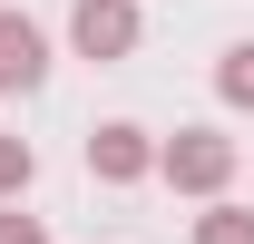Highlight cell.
<instances>
[{
  "instance_id": "obj_1",
  "label": "cell",
  "mask_w": 254,
  "mask_h": 244,
  "mask_svg": "<svg viewBox=\"0 0 254 244\" xmlns=\"http://www.w3.org/2000/svg\"><path fill=\"white\" fill-rule=\"evenodd\" d=\"M157 176L176 185V195H205V205H215L225 176H235V137H225V127H176V137H157Z\"/></svg>"
},
{
  "instance_id": "obj_2",
  "label": "cell",
  "mask_w": 254,
  "mask_h": 244,
  "mask_svg": "<svg viewBox=\"0 0 254 244\" xmlns=\"http://www.w3.org/2000/svg\"><path fill=\"white\" fill-rule=\"evenodd\" d=\"M137 39H147V20H137V0H78V10H68V49H78V59H127V49H137Z\"/></svg>"
},
{
  "instance_id": "obj_3",
  "label": "cell",
  "mask_w": 254,
  "mask_h": 244,
  "mask_svg": "<svg viewBox=\"0 0 254 244\" xmlns=\"http://www.w3.org/2000/svg\"><path fill=\"white\" fill-rule=\"evenodd\" d=\"M88 176H98V185H147V176H157V137H147L137 118L88 127Z\"/></svg>"
},
{
  "instance_id": "obj_4",
  "label": "cell",
  "mask_w": 254,
  "mask_h": 244,
  "mask_svg": "<svg viewBox=\"0 0 254 244\" xmlns=\"http://www.w3.org/2000/svg\"><path fill=\"white\" fill-rule=\"evenodd\" d=\"M49 78V39H39L30 10H0V98H30Z\"/></svg>"
},
{
  "instance_id": "obj_5",
  "label": "cell",
  "mask_w": 254,
  "mask_h": 244,
  "mask_svg": "<svg viewBox=\"0 0 254 244\" xmlns=\"http://www.w3.org/2000/svg\"><path fill=\"white\" fill-rule=\"evenodd\" d=\"M215 98H225V108H254V39L215 59Z\"/></svg>"
},
{
  "instance_id": "obj_6",
  "label": "cell",
  "mask_w": 254,
  "mask_h": 244,
  "mask_svg": "<svg viewBox=\"0 0 254 244\" xmlns=\"http://www.w3.org/2000/svg\"><path fill=\"white\" fill-rule=\"evenodd\" d=\"M195 244H254V215L245 205H205L195 215Z\"/></svg>"
},
{
  "instance_id": "obj_7",
  "label": "cell",
  "mask_w": 254,
  "mask_h": 244,
  "mask_svg": "<svg viewBox=\"0 0 254 244\" xmlns=\"http://www.w3.org/2000/svg\"><path fill=\"white\" fill-rule=\"evenodd\" d=\"M30 176H39V147L30 137H0V195H30Z\"/></svg>"
},
{
  "instance_id": "obj_8",
  "label": "cell",
  "mask_w": 254,
  "mask_h": 244,
  "mask_svg": "<svg viewBox=\"0 0 254 244\" xmlns=\"http://www.w3.org/2000/svg\"><path fill=\"white\" fill-rule=\"evenodd\" d=\"M0 244H49V225H39V215H20V205H10V215H0Z\"/></svg>"
}]
</instances>
